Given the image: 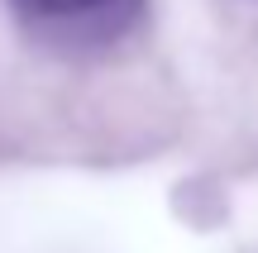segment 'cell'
<instances>
[{"label": "cell", "mask_w": 258, "mask_h": 253, "mask_svg": "<svg viewBox=\"0 0 258 253\" xmlns=\"http://www.w3.org/2000/svg\"><path fill=\"white\" fill-rule=\"evenodd\" d=\"M10 10L62 48H105L144 19L148 0H10Z\"/></svg>", "instance_id": "obj_1"}]
</instances>
